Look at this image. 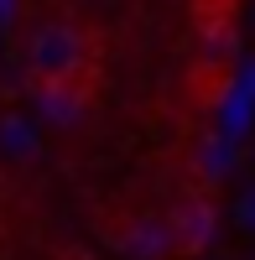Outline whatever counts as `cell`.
Here are the masks:
<instances>
[{"label": "cell", "instance_id": "obj_1", "mask_svg": "<svg viewBox=\"0 0 255 260\" xmlns=\"http://www.w3.org/2000/svg\"><path fill=\"white\" fill-rule=\"evenodd\" d=\"M31 89H62V83H94V42L73 21H42L21 47Z\"/></svg>", "mask_w": 255, "mask_h": 260}, {"label": "cell", "instance_id": "obj_2", "mask_svg": "<svg viewBox=\"0 0 255 260\" xmlns=\"http://www.w3.org/2000/svg\"><path fill=\"white\" fill-rule=\"evenodd\" d=\"M167 224H172V245H177V255H203L208 240H214V229H219V208L208 203L203 192H187V198L172 203Z\"/></svg>", "mask_w": 255, "mask_h": 260}, {"label": "cell", "instance_id": "obj_3", "mask_svg": "<svg viewBox=\"0 0 255 260\" xmlns=\"http://www.w3.org/2000/svg\"><path fill=\"white\" fill-rule=\"evenodd\" d=\"M115 245H120V255H131V260H167V255H177L167 213H141V219H131V229H125Z\"/></svg>", "mask_w": 255, "mask_h": 260}, {"label": "cell", "instance_id": "obj_4", "mask_svg": "<svg viewBox=\"0 0 255 260\" xmlns=\"http://www.w3.org/2000/svg\"><path fill=\"white\" fill-rule=\"evenodd\" d=\"M89 99H94V89H89V83H62V89H37V104H42V115H47L52 125H78L83 115H89Z\"/></svg>", "mask_w": 255, "mask_h": 260}, {"label": "cell", "instance_id": "obj_5", "mask_svg": "<svg viewBox=\"0 0 255 260\" xmlns=\"http://www.w3.org/2000/svg\"><path fill=\"white\" fill-rule=\"evenodd\" d=\"M187 260H224V255H187Z\"/></svg>", "mask_w": 255, "mask_h": 260}]
</instances>
